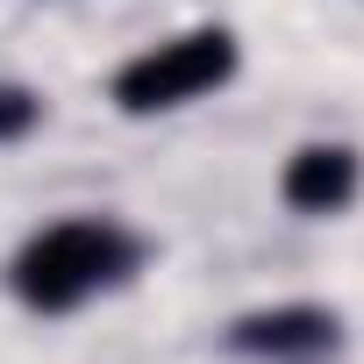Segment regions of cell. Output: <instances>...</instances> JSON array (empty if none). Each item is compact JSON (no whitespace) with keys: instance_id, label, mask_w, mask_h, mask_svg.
<instances>
[{"instance_id":"6da1fadb","label":"cell","mask_w":364,"mask_h":364,"mask_svg":"<svg viewBox=\"0 0 364 364\" xmlns=\"http://www.w3.org/2000/svg\"><path fill=\"white\" fill-rule=\"evenodd\" d=\"M143 264V243L136 229L107 222V215H72V222H50L36 229L15 264H8V286L29 314H72L86 307L93 293H114L129 272Z\"/></svg>"},{"instance_id":"7a4b0ae2","label":"cell","mask_w":364,"mask_h":364,"mask_svg":"<svg viewBox=\"0 0 364 364\" xmlns=\"http://www.w3.org/2000/svg\"><path fill=\"white\" fill-rule=\"evenodd\" d=\"M229 79H236V36L229 29H186V36H164V43L136 50L107 93L122 114H171V107H186Z\"/></svg>"},{"instance_id":"3957f363","label":"cell","mask_w":364,"mask_h":364,"mask_svg":"<svg viewBox=\"0 0 364 364\" xmlns=\"http://www.w3.org/2000/svg\"><path fill=\"white\" fill-rule=\"evenodd\" d=\"M343 343V321L328 307H307V300H286V307H257L229 328V350L243 357H272V364H314Z\"/></svg>"},{"instance_id":"277c9868","label":"cell","mask_w":364,"mask_h":364,"mask_svg":"<svg viewBox=\"0 0 364 364\" xmlns=\"http://www.w3.org/2000/svg\"><path fill=\"white\" fill-rule=\"evenodd\" d=\"M357 186H364V164H357L350 143H307V150H293L286 171H279V193H286V208H300V215H343V208L357 200Z\"/></svg>"},{"instance_id":"5b68a950","label":"cell","mask_w":364,"mask_h":364,"mask_svg":"<svg viewBox=\"0 0 364 364\" xmlns=\"http://www.w3.org/2000/svg\"><path fill=\"white\" fill-rule=\"evenodd\" d=\"M36 122H43V100L29 86H15V79H0V143H22Z\"/></svg>"}]
</instances>
